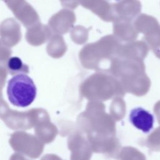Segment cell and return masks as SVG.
<instances>
[{"mask_svg":"<svg viewBox=\"0 0 160 160\" xmlns=\"http://www.w3.org/2000/svg\"><path fill=\"white\" fill-rule=\"evenodd\" d=\"M146 146L153 151H160V127L156 128L147 138Z\"/></svg>","mask_w":160,"mask_h":160,"instance_id":"cb8c5ba5","label":"cell"},{"mask_svg":"<svg viewBox=\"0 0 160 160\" xmlns=\"http://www.w3.org/2000/svg\"><path fill=\"white\" fill-rule=\"evenodd\" d=\"M3 1L8 8L12 12L21 5L26 0H2Z\"/></svg>","mask_w":160,"mask_h":160,"instance_id":"4316f807","label":"cell"},{"mask_svg":"<svg viewBox=\"0 0 160 160\" xmlns=\"http://www.w3.org/2000/svg\"><path fill=\"white\" fill-rule=\"evenodd\" d=\"M154 111L156 114L158 122L160 124V101L156 102L154 108Z\"/></svg>","mask_w":160,"mask_h":160,"instance_id":"f1b7e54d","label":"cell"},{"mask_svg":"<svg viewBox=\"0 0 160 160\" xmlns=\"http://www.w3.org/2000/svg\"><path fill=\"white\" fill-rule=\"evenodd\" d=\"M80 92L90 101H106L125 94L120 82L112 75L98 72L88 78L80 86Z\"/></svg>","mask_w":160,"mask_h":160,"instance_id":"3957f363","label":"cell"},{"mask_svg":"<svg viewBox=\"0 0 160 160\" xmlns=\"http://www.w3.org/2000/svg\"><path fill=\"white\" fill-rule=\"evenodd\" d=\"M138 32L144 34V39L155 55L160 59V24L153 16L146 14L139 15L134 22Z\"/></svg>","mask_w":160,"mask_h":160,"instance_id":"8992f818","label":"cell"},{"mask_svg":"<svg viewBox=\"0 0 160 160\" xmlns=\"http://www.w3.org/2000/svg\"><path fill=\"white\" fill-rule=\"evenodd\" d=\"M149 47L144 41L130 42V43L121 45L118 56L142 60L148 53Z\"/></svg>","mask_w":160,"mask_h":160,"instance_id":"9a60e30c","label":"cell"},{"mask_svg":"<svg viewBox=\"0 0 160 160\" xmlns=\"http://www.w3.org/2000/svg\"><path fill=\"white\" fill-rule=\"evenodd\" d=\"M79 4L104 21L114 22L116 20L113 4L107 0H79Z\"/></svg>","mask_w":160,"mask_h":160,"instance_id":"30bf717a","label":"cell"},{"mask_svg":"<svg viewBox=\"0 0 160 160\" xmlns=\"http://www.w3.org/2000/svg\"><path fill=\"white\" fill-rule=\"evenodd\" d=\"M7 94L10 102L18 107L29 106L36 96V87L32 79L26 74H18L9 81Z\"/></svg>","mask_w":160,"mask_h":160,"instance_id":"5b68a950","label":"cell"},{"mask_svg":"<svg viewBox=\"0 0 160 160\" xmlns=\"http://www.w3.org/2000/svg\"><path fill=\"white\" fill-rule=\"evenodd\" d=\"M0 38L2 44L8 47L16 45L21 39L20 24L12 18L4 19L0 24Z\"/></svg>","mask_w":160,"mask_h":160,"instance_id":"9c48e42d","label":"cell"},{"mask_svg":"<svg viewBox=\"0 0 160 160\" xmlns=\"http://www.w3.org/2000/svg\"><path fill=\"white\" fill-rule=\"evenodd\" d=\"M125 110L126 106L124 101L121 97H116L111 104V116L114 119L119 121L124 118L126 111Z\"/></svg>","mask_w":160,"mask_h":160,"instance_id":"7402d4cb","label":"cell"},{"mask_svg":"<svg viewBox=\"0 0 160 160\" xmlns=\"http://www.w3.org/2000/svg\"><path fill=\"white\" fill-rule=\"evenodd\" d=\"M114 36L118 40L132 42L138 36V32L131 21L118 19L114 21Z\"/></svg>","mask_w":160,"mask_h":160,"instance_id":"e0dca14e","label":"cell"},{"mask_svg":"<svg viewBox=\"0 0 160 160\" xmlns=\"http://www.w3.org/2000/svg\"><path fill=\"white\" fill-rule=\"evenodd\" d=\"M129 120L134 126L144 132L150 131L154 124L153 116L142 108L133 109L130 112Z\"/></svg>","mask_w":160,"mask_h":160,"instance_id":"5bb4252c","label":"cell"},{"mask_svg":"<svg viewBox=\"0 0 160 160\" xmlns=\"http://www.w3.org/2000/svg\"><path fill=\"white\" fill-rule=\"evenodd\" d=\"M62 6L69 9H76L79 4V0H59Z\"/></svg>","mask_w":160,"mask_h":160,"instance_id":"83f0119b","label":"cell"},{"mask_svg":"<svg viewBox=\"0 0 160 160\" xmlns=\"http://www.w3.org/2000/svg\"><path fill=\"white\" fill-rule=\"evenodd\" d=\"M68 145L71 151L72 159H88L91 158L92 150L88 140L79 132L69 136Z\"/></svg>","mask_w":160,"mask_h":160,"instance_id":"7c38bea8","label":"cell"},{"mask_svg":"<svg viewBox=\"0 0 160 160\" xmlns=\"http://www.w3.org/2000/svg\"><path fill=\"white\" fill-rule=\"evenodd\" d=\"M51 37L49 27L41 22L28 28L26 33L27 41L32 46H39L46 42Z\"/></svg>","mask_w":160,"mask_h":160,"instance_id":"2e32d148","label":"cell"},{"mask_svg":"<svg viewBox=\"0 0 160 160\" xmlns=\"http://www.w3.org/2000/svg\"><path fill=\"white\" fill-rule=\"evenodd\" d=\"M8 69L6 67V63L0 62V89H2L4 88L6 79L8 74Z\"/></svg>","mask_w":160,"mask_h":160,"instance_id":"484cf974","label":"cell"},{"mask_svg":"<svg viewBox=\"0 0 160 160\" xmlns=\"http://www.w3.org/2000/svg\"><path fill=\"white\" fill-rule=\"evenodd\" d=\"M66 49L67 47L63 38L58 34H54L51 37L46 48L48 54L54 58H58L63 56Z\"/></svg>","mask_w":160,"mask_h":160,"instance_id":"ffe728a7","label":"cell"},{"mask_svg":"<svg viewBox=\"0 0 160 160\" xmlns=\"http://www.w3.org/2000/svg\"><path fill=\"white\" fill-rule=\"evenodd\" d=\"M92 151L114 155L118 152L120 143L114 136H98L87 135Z\"/></svg>","mask_w":160,"mask_h":160,"instance_id":"8fae6325","label":"cell"},{"mask_svg":"<svg viewBox=\"0 0 160 160\" xmlns=\"http://www.w3.org/2000/svg\"><path fill=\"white\" fill-rule=\"evenodd\" d=\"M6 67L8 72L11 75H16L21 73L28 74L29 72L28 66L24 64L21 59L17 56L9 58L6 62Z\"/></svg>","mask_w":160,"mask_h":160,"instance_id":"44dd1931","label":"cell"},{"mask_svg":"<svg viewBox=\"0 0 160 160\" xmlns=\"http://www.w3.org/2000/svg\"><path fill=\"white\" fill-rule=\"evenodd\" d=\"M9 143L15 151L31 158H38L44 149V143L36 136L21 131L11 134Z\"/></svg>","mask_w":160,"mask_h":160,"instance_id":"52a82bcc","label":"cell"},{"mask_svg":"<svg viewBox=\"0 0 160 160\" xmlns=\"http://www.w3.org/2000/svg\"><path fill=\"white\" fill-rule=\"evenodd\" d=\"M80 129L90 136H115L116 126L112 117L105 112L104 104L91 101L84 112L78 116Z\"/></svg>","mask_w":160,"mask_h":160,"instance_id":"7a4b0ae2","label":"cell"},{"mask_svg":"<svg viewBox=\"0 0 160 160\" xmlns=\"http://www.w3.org/2000/svg\"><path fill=\"white\" fill-rule=\"evenodd\" d=\"M115 1H118V0H115Z\"/></svg>","mask_w":160,"mask_h":160,"instance_id":"1f68e13d","label":"cell"},{"mask_svg":"<svg viewBox=\"0 0 160 160\" xmlns=\"http://www.w3.org/2000/svg\"><path fill=\"white\" fill-rule=\"evenodd\" d=\"M11 54V51L9 47L1 44L0 46V62L6 63L10 56Z\"/></svg>","mask_w":160,"mask_h":160,"instance_id":"d4e9b609","label":"cell"},{"mask_svg":"<svg viewBox=\"0 0 160 160\" xmlns=\"http://www.w3.org/2000/svg\"><path fill=\"white\" fill-rule=\"evenodd\" d=\"M116 20L132 21L141 11V3L139 0H121L113 4Z\"/></svg>","mask_w":160,"mask_h":160,"instance_id":"4fadbf2b","label":"cell"},{"mask_svg":"<svg viewBox=\"0 0 160 160\" xmlns=\"http://www.w3.org/2000/svg\"><path fill=\"white\" fill-rule=\"evenodd\" d=\"M1 44H2V42H1V40H0V46L1 45Z\"/></svg>","mask_w":160,"mask_h":160,"instance_id":"4dcf8cb0","label":"cell"},{"mask_svg":"<svg viewBox=\"0 0 160 160\" xmlns=\"http://www.w3.org/2000/svg\"><path fill=\"white\" fill-rule=\"evenodd\" d=\"M0 118L6 125L13 130H26L38 124L50 120L48 112L42 108H34L27 111L11 109L2 98L0 99Z\"/></svg>","mask_w":160,"mask_h":160,"instance_id":"277c9868","label":"cell"},{"mask_svg":"<svg viewBox=\"0 0 160 160\" xmlns=\"http://www.w3.org/2000/svg\"><path fill=\"white\" fill-rule=\"evenodd\" d=\"M71 36L74 42L78 44H82L87 41L88 31L84 27L78 25L71 29Z\"/></svg>","mask_w":160,"mask_h":160,"instance_id":"603a6c76","label":"cell"},{"mask_svg":"<svg viewBox=\"0 0 160 160\" xmlns=\"http://www.w3.org/2000/svg\"><path fill=\"white\" fill-rule=\"evenodd\" d=\"M76 19V15L72 11L62 9L50 18L48 25L51 30L56 34H64L72 28Z\"/></svg>","mask_w":160,"mask_h":160,"instance_id":"ba28073f","label":"cell"},{"mask_svg":"<svg viewBox=\"0 0 160 160\" xmlns=\"http://www.w3.org/2000/svg\"><path fill=\"white\" fill-rule=\"evenodd\" d=\"M34 132L36 136L43 142L49 143L52 142L58 134V129L50 120L41 122L34 127Z\"/></svg>","mask_w":160,"mask_h":160,"instance_id":"d6986e66","label":"cell"},{"mask_svg":"<svg viewBox=\"0 0 160 160\" xmlns=\"http://www.w3.org/2000/svg\"><path fill=\"white\" fill-rule=\"evenodd\" d=\"M2 89H0V99L2 98Z\"/></svg>","mask_w":160,"mask_h":160,"instance_id":"f546056e","label":"cell"},{"mask_svg":"<svg viewBox=\"0 0 160 160\" xmlns=\"http://www.w3.org/2000/svg\"><path fill=\"white\" fill-rule=\"evenodd\" d=\"M14 15L27 29L40 22L39 16L34 8L25 1L12 11Z\"/></svg>","mask_w":160,"mask_h":160,"instance_id":"ac0fdd59","label":"cell"},{"mask_svg":"<svg viewBox=\"0 0 160 160\" xmlns=\"http://www.w3.org/2000/svg\"><path fill=\"white\" fill-rule=\"evenodd\" d=\"M121 45L120 41L114 36H105L95 42L86 44L81 50L80 61L87 69L109 71L111 62L118 56Z\"/></svg>","mask_w":160,"mask_h":160,"instance_id":"6da1fadb","label":"cell"}]
</instances>
